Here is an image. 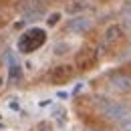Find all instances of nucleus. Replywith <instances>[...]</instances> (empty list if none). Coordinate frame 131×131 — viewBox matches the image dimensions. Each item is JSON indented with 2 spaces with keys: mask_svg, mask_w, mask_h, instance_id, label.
<instances>
[{
  "mask_svg": "<svg viewBox=\"0 0 131 131\" xmlns=\"http://www.w3.org/2000/svg\"><path fill=\"white\" fill-rule=\"evenodd\" d=\"M36 131H50V123H38Z\"/></svg>",
  "mask_w": 131,
  "mask_h": 131,
  "instance_id": "obj_12",
  "label": "nucleus"
},
{
  "mask_svg": "<svg viewBox=\"0 0 131 131\" xmlns=\"http://www.w3.org/2000/svg\"><path fill=\"white\" fill-rule=\"evenodd\" d=\"M121 40H123V26H119V24L107 26V30L103 34V42H105L107 47H115V45H119Z\"/></svg>",
  "mask_w": 131,
  "mask_h": 131,
  "instance_id": "obj_5",
  "label": "nucleus"
},
{
  "mask_svg": "<svg viewBox=\"0 0 131 131\" xmlns=\"http://www.w3.org/2000/svg\"><path fill=\"white\" fill-rule=\"evenodd\" d=\"M125 131H131V129H125Z\"/></svg>",
  "mask_w": 131,
  "mask_h": 131,
  "instance_id": "obj_13",
  "label": "nucleus"
},
{
  "mask_svg": "<svg viewBox=\"0 0 131 131\" xmlns=\"http://www.w3.org/2000/svg\"><path fill=\"white\" fill-rule=\"evenodd\" d=\"M95 105L99 107V111L107 119H111V121H125V119H129L127 107L117 103V101H111L107 97H95Z\"/></svg>",
  "mask_w": 131,
  "mask_h": 131,
  "instance_id": "obj_2",
  "label": "nucleus"
},
{
  "mask_svg": "<svg viewBox=\"0 0 131 131\" xmlns=\"http://www.w3.org/2000/svg\"><path fill=\"white\" fill-rule=\"evenodd\" d=\"M73 75H75V71H73L71 65H57L50 71V81L54 83V85H63V83L71 81Z\"/></svg>",
  "mask_w": 131,
  "mask_h": 131,
  "instance_id": "obj_4",
  "label": "nucleus"
},
{
  "mask_svg": "<svg viewBox=\"0 0 131 131\" xmlns=\"http://www.w3.org/2000/svg\"><path fill=\"white\" fill-rule=\"evenodd\" d=\"M95 63H97V50L91 49V47H83L75 57V67L81 69V71H87V69L95 67Z\"/></svg>",
  "mask_w": 131,
  "mask_h": 131,
  "instance_id": "obj_3",
  "label": "nucleus"
},
{
  "mask_svg": "<svg viewBox=\"0 0 131 131\" xmlns=\"http://www.w3.org/2000/svg\"><path fill=\"white\" fill-rule=\"evenodd\" d=\"M67 45H65V42H63V45H57V47H54V54H65V52H67Z\"/></svg>",
  "mask_w": 131,
  "mask_h": 131,
  "instance_id": "obj_11",
  "label": "nucleus"
},
{
  "mask_svg": "<svg viewBox=\"0 0 131 131\" xmlns=\"http://www.w3.org/2000/svg\"><path fill=\"white\" fill-rule=\"evenodd\" d=\"M121 22H123V26H125L127 30H131V4L123 8V12H121Z\"/></svg>",
  "mask_w": 131,
  "mask_h": 131,
  "instance_id": "obj_9",
  "label": "nucleus"
},
{
  "mask_svg": "<svg viewBox=\"0 0 131 131\" xmlns=\"http://www.w3.org/2000/svg\"><path fill=\"white\" fill-rule=\"evenodd\" d=\"M20 77H22V67L16 65V63H12L10 69H8V79H10V81H18Z\"/></svg>",
  "mask_w": 131,
  "mask_h": 131,
  "instance_id": "obj_8",
  "label": "nucleus"
},
{
  "mask_svg": "<svg viewBox=\"0 0 131 131\" xmlns=\"http://www.w3.org/2000/svg\"><path fill=\"white\" fill-rule=\"evenodd\" d=\"M109 83H111L113 89L121 91V93L131 91V77L125 75V73H115V75H111V77H109Z\"/></svg>",
  "mask_w": 131,
  "mask_h": 131,
  "instance_id": "obj_7",
  "label": "nucleus"
},
{
  "mask_svg": "<svg viewBox=\"0 0 131 131\" xmlns=\"http://www.w3.org/2000/svg\"><path fill=\"white\" fill-rule=\"evenodd\" d=\"M45 42H47V32L34 26V28H28L26 32H22V36L18 38V50L24 54H30L34 50H38Z\"/></svg>",
  "mask_w": 131,
  "mask_h": 131,
  "instance_id": "obj_1",
  "label": "nucleus"
},
{
  "mask_svg": "<svg viewBox=\"0 0 131 131\" xmlns=\"http://www.w3.org/2000/svg\"><path fill=\"white\" fill-rule=\"evenodd\" d=\"M59 20H61V12H54V14H50V16L47 18V22H49L50 26H54V24H57Z\"/></svg>",
  "mask_w": 131,
  "mask_h": 131,
  "instance_id": "obj_10",
  "label": "nucleus"
},
{
  "mask_svg": "<svg viewBox=\"0 0 131 131\" xmlns=\"http://www.w3.org/2000/svg\"><path fill=\"white\" fill-rule=\"evenodd\" d=\"M91 28V20L87 16H75L69 20L67 24V32H73V34H83Z\"/></svg>",
  "mask_w": 131,
  "mask_h": 131,
  "instance_id": "obj_6",
  "label": "nucleus"
}]
</instances>
